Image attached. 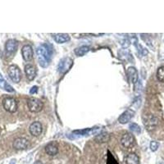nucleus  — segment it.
I'll return each mask as SVG.
<instances>
[{
	"label": "nucleus",
	"instance_id": "nucleus-1",
	"mask_svg": "<svg viewBox=\"0 0 164 164\" xmlns=\"http://www.w3.org/2000/svg\"><path fill=\"white\" fill-rule=\"evenodd\" d=\"M36 53L40 66L42 67H47L51 59V52L47 47V45H43L38 47L36 49Z\"/></svg>",
	"mask_w": 164,
	"mask_h": 164
},
{
	"label": "nucleus",
	"instance_id": "nucleus-2",
	"mask_svg": "<svg viewBox=\"0 0 164 164\" xmlns=\"http://www.w3.org/2000/svg\"><path fill=\"white\" fill-rule=\"evenodd\" d=\"M8 74L10 77V79L14 83L20 82L21 79V72L20 68L16 65H11L10 67H8Z\"/></svg>",
	"mask_w": 164,
	"mask_h": 164
},
{
	"label": "nucleus",
	"instance_id": "nucleus-3",
	"mask_svg": "<svg viewBox=\"0 0 164 164\" xmlns=\"http://www.w3.org/2000/svg\"><path fill=\"white\" fill-rule=\"evenodd\" d=\"M27 106L30 112H39L42 110L43 103L36 98H30L27 100Z\"/></svg>",
	"mask_w": 164,
	"mask_h": 164
},
{
	"label": "nucleus",
	"instance_id": "nucleus-4",
	"mask_svg": "<svg viewBox=\"0 0 164 164\" xmlns=\"http://www.w3.org/2000/svg\"><path fill=\"white\" fill-rule=\"evenodd\" d=\"M3 108L8 112L13 113L18 110V102L13 98H7L3 101Z\"/></svg>",
	"mask_w": 164,
	"mask_h": 164
},
{
	"label": "nucleus",
	"instance_id": "nucleus-5",
	"mask_svg": "<svg viewBox=\"0 0 164 164\" xmlns=\"http://www.w3.org/2000/svg\"><path fill=\"white\" fill-rule=\"evenodd\" d=\"M72 65H73V60L72 58H70V57H65V58L60 61L58 67H57L58 72L64 74V73H66L71 69Z\"/></svg>",
	"mask_w": 164,
	"mask_h": 164
},
{
	"label": "nucleus",
	"instance_id": "nucleus-6",
	"mask_svg": "<svg viewBox=\"0 0 164 164\" xmlns=\"http://www.w3.org/2000/svg\"><path fill=\"white\" fill-rule=\"evenodd\" d=\"M21 55H22L23 59L26 62L31 61L34 57V51H33L32 47L29 45H24L21 49Z\"/></svg>",
	"mask_w": 164,
	"mask_h": 164
},
{
	"label": "nucleus",
	"instance_id": "nucleus-7",
	"mask_svg": "<svg viewBox=\"0 0 164 164\" xmlns=\"http://www.w3.org/2000/svg\"><path fill=\"white\" fill-rule=\"evenodd\" d=\"M29 146V141L25 138H18L13 142V148L18 150L27 149Z\"/></svg>",
	"mask_w": 164,
	"mask_h": 164
},
{
	"label": "nucleus",
	"instance_id": "nucleus-8",
	"mask_svg": "<svg viewBox=\"0 0 164 164\" xmlns=\"http://www.w3.org/2000/svg\"><path fill=\"white\" fill-rule=\"evenodd\" d=\"M134 136L131 133H126L122 135V139H121V143L125 148H131L134 144Z\"/></svg>",
	"mask_w": 164,
	"mask_h": 164
},
{
	"label": "nucleus",
	"instance_id": "nucleus-9",
	"mask_svg": "<svg viewBox=\"0 0 164 164\" xmlns=\"http://www.w3.org/2000/svg\"><path fill=\"white\" fill-rule=\"evenodd\" d=\"M29 131H30V133L33 136H39L42 133V125L40 122H33V123L30 124V127H29Z\"/></svg>",
	"mask_w": 164,
	"mask_h": 164
},
{
	"label": "nucleus",
	"instance_id": "nucleus-10",
	"mask_svg": "<svg viewBox=\"0 0 164 164\" xmlns=\"http://www.w3.org/2000/svg\"><path fill=\"white\" fill-rule=\"evenodd\" d=\"M135 112H133L131 109H127L118 118V122L121 124H126L127 122H129L132 119V117H134Z\"/></svg>",
	"mask_w": 164,
	"mask_h": 164
},
{
	"label": "nucleus",
	"instance_id": "nucleus-11",
	"mask_svg": "<svg viewBox=\"0 0 164 164\" xmlns=\"http://www.w3.org/2000/svg\"><path fill=\"white\" fill-rule=\"evenodd\" d=\"M127 78L131 82L133 85H135V83L138 81V72L137 70L133 67H130L127 70Z\"/></svg>",
	"mask_w": 164,
	"mask_h": 164
},
{
	"label": "nucleus",
	"instance_id": "nucleus-12",
	"mask_svg": "<svg viewBox=\"0 0 164 164\" xmlns=\"http://www.w3.org/2000/svg\"><path fill=\"white\" fill-rule=\"evenodd\" d=\"M25 72L26 75V77L29 80H33L36 76L37 72H36V68H35L33 65L28 64L25 67Z\"/></svg>",
	"mask_w": 164,
	"mask_h": 164
},
{
	"label": "nucleus",
	"instance_id": "nucleus-13",
	"mask_svg": "<svg viewBox=\"0 0 164 164\" xmlns=\"http://www.w3.org/2000/svg\"><path fill=\"white\" fill-rule=\"evenodd\" d=\"M18 43L16 40L13 39H10L8 40L5 44V49L6 51L9 53H13L16 52L18 49Z\"/></svg>",
	"mask_w": 164,
	"mask_h": 164
},
{
	"label": "nucleus",
	"instance_id": "nucleus-14",
	"mask_svg": "<svg viewBox=\"0 0 164 164\" xmlns=\"http://www.w3.org/2000/svg\"><path fill=\"white\" fill-rule=\"evenodd\" d=\"M0 88H2L3 90H6V91H8L9 93H13L15 91L14 89L8 84V82L6 81L5 79L3 78L1 73H0Z\"/></svg>",
	"mask_w": 164,
	"mask_h": 164
},
{
	"label": "nucleus",
	"instance_id": "nucleus-15",
	"mask_svg": "<svg viewBox=\"0 0 164 164\" xmlns=\"http://www.w3.org/2000/svg\"><path fill=\"white\" fill-rule=\"evenodd\" d=\"M45 151L50 156H55L58 153V149H57V146L56 145V144L50 143V144H49L47 146L45 147Z\"/></svg>",
	"mask_w": 164,
	"mask_h": 164
},
{
	"label": "nucleus",
	"instance_id": "nucleus-16",
	"mask_svg": "<svg viewBox=\"0 0 164 164\" xmlns=\"http://www.w3.org/2000/svg\"><path fill=\"white\" fill-rule=\"evenodd\" d=\"M53 39L57 44H63L70 40V36L68 34H56L53 36Z\"/></svg>",
	"mask_w": 164,
	"mask_h": 164
},
{
	"label": "nucleus",
	"instance_id": "nucleus-17",
	"mask_svg": "<svg viewBox=\"0 0 164 164\" xmlns=\"http://www.w3.org/2000/svg\"><path fill=\"white\" fill-rule=\"evenodd\" d=\"M126 163L127 164H139V158L138 155L135 154H130L127 156L126 158Z\"/></svg>",
	"mask_w": 164,
	"mask_h": 164
},
{
	"label": "nucleus",
	"instance_id": "nucleus-18",
	"mask_svg": "<svg viewBox=\"0 0 164 164\" xmlns=\"http://www.w3.org/2000/svg\"><path fill=\"white\" fill-rule=\"evenodd\" d=\"M89 51H90V47L86 46V45H83V46H80L79 48H76L74 52L76 56L81 57V56H84L85 54H86Z\"/></svg>",
	"mask_w": 164,
	"mask_h": 164
},
{
	"label": "nucleus",
	"instance_id": "nucleus-19",
	"mask_svg": "<svg viewBox=\"0 0 164 164\" xmlns=\"http://www.w3.org/2000/svg\"><path fill=\"white\" fill-rule=\"evenodd\" d=\"M130 130L134 134H137L139 135L140 132H141V129H140V127H139V125H137L136 123H131V124H130L129 126Z\"/></svg>",
	"mask_w": 164,
	"mask_h": 164
},
{
	"label": "nucleus",
	"instance_id": "nucleus-20",
	"mask_svg": "<svg viewBox=\"0 0 164 164\" xmlns=\"http://www.w3.org/2000/svg\"><path fill=\"white\" fill-rule=\"evenodd\" d=\"M157 77L160 82L164 83V67H160L157 72Z\"/></svg>",
	"mask_w": 164,
	"mask_h": 164
},
{
	"label": "nucleus",
	"instance_id": "nucleus-21",
	"mask_svg": "<svg viewBox=\"0 0 164 164\" xmlns=\"http://www.w3.org/2000/svg\"><path fill=\"white\" fill-rule=\"evenodd\" d=\"M158 147H159L158 142L154 141V140H153V141L150 142V149H151L153 152L156 151L157 149H158Z\"/></svg>",
	"mask_w": 164,
	"mask_h": 164
},
{
	"label": "nucleus",
	"instance_id": "nucleus-22",
	"mask_svg": "<svg viewBox=\"0 0 164 164\" xmlns=\"http://www.w3.org/2000/svg\"><path fill=\"white\" fill-rule=\"evenodd\" d=\"M131 45V41L128 39H125L123 40V43H122V46L123 48H127L129 47V45Z\"/></svg>",
	"mask_w": 164,
	"mask_h": 164
},
{
	"label": "nucleus",
	"instance_id": "nucleus-23",
	"mask_svg": "<svg viewBox=\"0 0 164 164\" xmlns=\"http://www.w3.org/2000/svg\"><path fill=\"white\" fill-rule=\"evenodd\" d=\"M38 91V87L37 86H33L30 90V95H33V94H36Z\"/></svg>",
	"mask_w": 164,
	"mask_h": 164
},
{
	"label": "nucleus",
	"instance_id": "nucleus-24",
	"mask_svg": "<svg viewBox=\"0 0 164 164\" xmlns=\"http://www.w3.org/2000/svg\"><path fill=\"white\" fill-rule=\"evenodd\" d=\"M90 35H97V36H100V35H103V34H93V33H91Z\"/></svg>",
	"mask_w": 164,
	"mask_h": 164
},
{
	"label": "nucleus",
	"instance_id": "nucleus-25",
	"mask_svg": "<svg viewBox=\"0 0 164 164\" xmlns=\"http://www.w3.org/2000/svg\"><path fill=\"white\" fill-rule=\"evenodd\" d=\"M34 164H43V163H42V162H40V161H36Z\"/></svg>",
	"mask_w": 164,
	"mask_h": 164
}]
</instances>
